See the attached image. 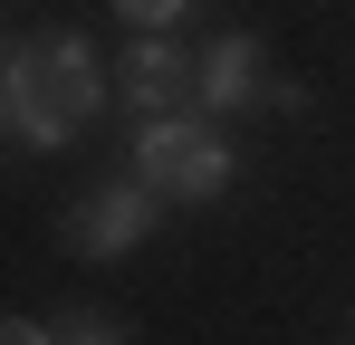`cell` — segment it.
Segmentation results:
<instances>
[{
  "label": "cell",
  "mask_w": 355,
  "mask_h": 345,
  "mask_svg": "<svg viewBox=\"0 0 355 345\" xmlns=\"http://www.w3.org/2000/svg\"><path fill=\"white\" fill-rule=\"evenodd\" d=\"M0 96H10V77H0Z\"/></svg>",
  "instance_id": "9"
},
{
  "label": "cell",
  "mask_w": 355,
  "mask_h": 345,
  "mask_svg": "<svg viewBox=\"0 0 355 345\" xmlns=\"http://www.w3.org/2000/svg\"><path fill=\"white\" fill-rule=\"evenodd\" d=\"M49 336H58V345H125L106 317H67V326H49Z\"/></svg>",
  "instance_id": "6"
},
{
  "label": "cell",
  "mask_w": 355,
  "mask_h": 345,
  "mask_svg": "<svg viewBox=\"0 0 355 345\" xmlns=\"http://www.w3.org/2000/svg\"><path fill=\"white\" fill-rule=\"evenodd\" d=\"M125 19H135V29H164V19H182V10H192V0H116Z\"/></svg>",
  "instance_id": "7"
},
{
  "label": "cell",
  "mask_w": 355,
  "mask_h": 345,
  "mask_svg": "<svg viewBox=\"0 0 355 345\" xmlns=\"http://www.w3.org/2000/svg\"><path fill=\"white\" fill-rule=\"evenodd\" d=\"M0 345H58L49 326H29V317H0Z\"/></svg>",
  "instance_id": "8"
},
{
  "label": "cell",
  "mask_w": 355,
  "mask_h": 345,
  "mask_svg": "<svg viewBox=\"0 0 355 345\" xmlns=\"http://www.w3.org/2000/svg\"><path fill=\"white\" fill-rule=\"evenodd\" d=\"M135 172H144L164 202H211V192L231 182V144H221L211 125H192V115H144Z\"/></svg>",
  "instance_id": "2"
},
{
  "label": "cell",
  "mask_w": 355,
  "mask_h": 345,
  "mask_svg": "<svg viewBox=\"0 0 355 345\" xmlns=\"http://www.w3.org/2000/svg\"><path fill=\"white\" fill-rule=\"evenodd\" d=\"M154 202H164V192L135 172V182H116V192H96V202L67 211V221H58V249H67V259H116V249H135V240L154 230Z\"/></svg>",
  "instance_id": "3"
},
{
  "label": "cell",
  "mask_w": 355,
  "mask_h": 345,
  "mask_svg": "<svg viewBox=\"0 0 355 345\" xmlns=\"http://www.w3.org/2000/svg\"><path fill=\"white\" fill-rule=\"evenodd\" d=\"M87 115H96L87 39H29V48L10 57V125H19L29 144H67Z\"/></svg>",
  "instance_id": "1"
},
{
  "label": "cell",
  "mask_w": 355,
  "mask_h": 345,
  "mask_svg": "<svg viewBox=\"0 0 355 345\" xmlns=\"http://www.w3.org/2000/svg\"><path fill=\"white\" fill-rule=\"evenodd\" d=\"M125 106H144V115H182L192 96H202V67H182V48L164 39V29H144L135 48H125Z\"/></svg>",
  "instance_id": "4"
},
{
  "label": "cell",
  "mask_w": 355,
  "mask_h": 345,
  "mask_svg": "<svg viewBox=\"0 0 355 345\" xmlns=\"http://www.w3.org/2000/svg\"><path fill=\"white\" fill-rule=\"evenodd\" d=\"M202 96H211V106H250V96H259V39L202 48Z\"/></svg>",
  "instance_id": "5"
}]
</instances>
